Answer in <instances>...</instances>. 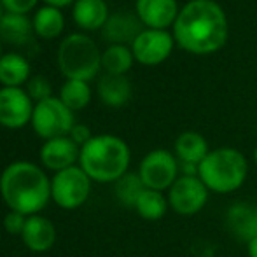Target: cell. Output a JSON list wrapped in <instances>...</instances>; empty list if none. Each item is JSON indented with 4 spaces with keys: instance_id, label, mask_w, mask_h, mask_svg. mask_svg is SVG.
Segmentation results:
<instances>
[{
    "instance_id": "f1b7e54d",
    "label": "cell",
    "mask_w": 257,
    "mask_h": 257,
    "mask_svg": "<svg viewBox=\"0 0 257 257\" xmlns=\"http://www.w3.org/2000/svg\"><path fill=\"white\" fill-rule=\"evenodd\" d=\"M6 13L13 14H28L37 7L39 0H0Z\"/></svg>"
},
{
    "instance_id": "d6986e66",
    "label": "cell",
    "mask_w": 257,
    "mask_h": 257,
    "mask_svg": "<svg viewBox=\"0 0 257 257\" xmlns=\"http://www.w3.org/2000/svg\"><path fill=\"white\" fill-rule=\"evenodd\" d=\"M210 153L208 142L201 133L198 132H182L175 139L173 144V154L179 159V163H191V165H198L206 158Z\"/></svg>"
},
{
    "instance_id": "2e32d148",
    "label": "cell",
    "mask_w": 257,
    "mask_h": 257,
    "mask_svg": "<svg viewBox=\"0 0 257 257\" xmlns=\"http://www.w3.org/2000/svg\"><path fill=\"white\" fill-rule=\"evenodd\" d=\"M21 240H23L25 247L32 252H48L53 248L54 241H56V227L48 217L41 215H30L27 217V224L21 233Z\"/></svg>"
},
{
    "instance_id": "4316f807",
    "label": "cell",
    "mask_w": 257,
    "mask_h": 257,
    "mask_svg": "<svg viewBox=\"0 0 257 257\" xmlns=\"http://www.w3.org/2000/svg\"><path fill=\"white\" fill-rule=\"evenodd\" d=\"M27 93L34 103H39L42 100H48L53 96V86L46 75H34L27 82Z\"/></svg>"
},
{
    "instance_id": "484cf974",
    "label": "cell",
    "mask_w": 257,
    "mask_h": 257,
    "mask_svg": "<svg viewBox=\"0 0 257 257\" xmlns=\"http://www.w3.org/2000/svg\"><path fill=\"white\" fill-rule=\"evenodd\" d=\"M144 189H146V186L137 172H128L114 184L115 198L119 203L128 206V208H135V203L139 201Z\"/></svg>"
},
{
    "instance_id": "4fadbf2b",
    "label": "cell",
    "mask_w": 257,
    "mask_h": 257,
    "mask_svg": "<svg viewBox=\"0 0 257 257\" xmlns=\"http://www.w3.org/2000/svg\"><path fill=\"white\" fill-rule=\"evenodd\" d=\"M226 227L238 241L250 243L257 238V205L250 201H234L226 210Z\"/></svg>"
},
{
    "instance_id": "52a82bcc",
    "label": "cell",
    "mask_w": 257,
    "mask_h": 257,
    "mask_svg": "<svg viewBox=\"0 0 257 257\" xmlns=\"http://www.w3.org/2000/svg\"><path fill=\"white\" fill-rule=\"evenodd\" d=\"M93 180L79 165L53 173L51 201L63 210H75L88 201Z\"/></svg>"
},
{
    "instance_id": "d4e9b609",
    "label": "cell",
    "mask_w": 257,
    "mask_h": 257,
    "mask_svg": "<svg viewBox=\"0 0 257 257\" xmlns=\"http://www.w3.org/2000/svg\"><path fill=\"white\" fill-rule=\"evenodd\" d=\"M58 98L67 105L72 112L82 110V108H86L89 105V102H91V88H89V82L67 79V81L61 84L60 96H58Z\"/></svg>"
},
{
    "instance_id": "836d02e7",
    "label": "cell",
    "mask_w": 257,
    "mask_h": 257,
    "mask_svg": "<svg viewBox=\"0 0 257 257\" xmlns=\"http://www.w3.org/2000/svg\"><path fill=\"white\" fill-rule=\"evenodd\" d=\"M4 14H6V13H4V6H2V2H0V20H2Z\"/></svg>"
},
{
    "instance_id": "603a6c76",
    "label": "cell",
    "mask_w": 257,
    "mask_h": 257,
    "mask_svg": "<svg viewBox=\"0 0 257 257\" xmlns=\"http://www.w3.org/2000/svg\"><path fill=\"white\" fill-rule=\"evenodd\" d=\"M133 210H135V212L139 213V217H142L144 220H151V222L161 220L170 210L166 193L147 189L146 187L144 193L140 194L139 201L135 203V208Z\"/></svg>"
},
{
    "instance_id": "7a4b0ae2",
    "label": "cell",
    "mask_w": 257,
    "mask_h": 257,
    "mask_svg": "<svg viewBox=\"0 0 257 257\" xmlns=\"http://www.w3.org/2000/svg\"><path fill=\"white\" fill-rule=\"evenodd\" d=\"M0 196L9 210L37 215L51 201V177L32 161H14L0 175Z\"/></svg>"
},
{
    "instance_id": "277c9868",
    "label": "cell",
    "mask_w": 257,
    "mask_h": 257,
    "mask_svg": "<svg viewBox=\"0 0 257 257\" xmlns=\"http://www.w3.org/2000/svg\"><path fill=\"white\" fill-rule=\"evenodd\" d=\"M248 159L234 147H217L200 163L198 177L213 194H233L245 186L248 177Z\"/></svg>"
},
{
    "instance_id": "83f0119b",
    "label": "cell",
    "mask_w": 257,
    "mask_h": 257,
    "mask_svg": "<svg viewBox=\"0 0 257 257\" xmlns=\"http://www.w3.org/2000/svg\"><path fill=\"white\" fill-rule=\"evenodd\" d=\"M27 224V215L20 212H14V210H9L4 217V229L11 234H20L23 233V227Z\"/></svg>"
},
{
    "instance_id": "7402d4cb",
    "label": "cell",
    "mask_w": 257,
    "mask_h": 257,
    "mask_svg": "<svg viewBox=\"0 0 257 257\" xmlns=\"http://www.w3.org/2000/svg\"><path fill=\"white\" fill-rule=\"evenodd\" d=\"M34 32L37 37L44 39V41H53L58 39L65 30V16L61 13V9L53 6H44L39 7L35 11L34 18Z\"/></svg>"
},
{
    "instance_id": "e575fe53",
    "label": "cell",
    "mask_w": 257,
    "mask_h": 257,
    "mask_svg": "<svg viewBox=\"0 0 257 257\" xmlns=\"http://www.w3.org/2000/svg\"><path fill=\"white\" fill-rule=\"evenodd\" d=\"M0 58H2V41H0Z\"/></svg>"
},
{
    "instance_id": "8fae6325",
    "label": "cell",
    "mask_w": 257,
    "mask_h": 257,
    "mask_svg": "<svg viewBox=\"0 0 257 257\" xmlns=\"http://www.w3.org/2000/svg\"><path fill=\"white\" fill-rule=\"evenodd\" d=\"M173 41L175 39L166 30H153V28H144L142 34L133 41L130 46L139 63L146 67H154L166 60L173 51Z\"/></svg>"
},
{
    "instance_id": "9c48e42d",
    "label": "cell",
    "mask_w": 257,
    "mask_h": 257,
    "mask_svg": "<svg viewBox=\"0 0 257 257\" xmlns=\"http://www.w3.org/2000/svg\"><path fill=\"white\" fill-rule=\"evenodd\" d=\"M210 191L200 177L180 175L172 187L166 191L170 210L180 217H194L208 203Z\"/></svg>"
},
{
    "instance_id": "e0dca14e",
    "label": "cell",
    "mask_w": 257,
    "mask_h": 257,
    "mask_svg": "<svg viewBox=\"0 0 257 257\" xmlns=\"http://www.w3.org/2000/svg\"><path fill=\"white\" fill-rule=\"evenodd\" d=\"M108 6L105 0H77L72 9L74 23L81 30H102L108 20Z\"/></svg>"
},
{
    "instance_id": "44dd1931",
    "label": "cell",
    "mask_w": 257,
    "mask_h": 257,
    "mask_svg": "<svg viewBox=\"0 0 257 257\" xmlns=\"http://www.w3.org/2000/svg\"><path fill=\"white\" fill-rule=\"evenodd\" d=\"M30 63L18 53H6L0 58V84L2 88H21L30 81Z\"/></svg>"
},
{
    "instance_id": "5bb4252c",
    "label": "cell",
    "mask_w": 257,
    "mask_h": 257,
    "mask_svg": "<svg viewBox=\"0 0 257 257\" xmlns=\"http://www.w3.org/2000/svg\"><path fill=\"white\" fill-rule=\"evenodd\" d=\"M135 9L144 27L153 30H166L173 27L180 11L177 0H137Z\"/></svg>"
},
{
    "instance_id": "30bf717a",
    "label": "cell",
    "mask_w": 257,
    "mask_h": 257,
    "mask_svg": "<svg viewBox=\"0 0 257 257\" xmlns=\"http://www.w3.org/2000/svg\"><path fill=\"white\" fill-rule=\"evenodd\" d=\"M34 100L23 88H0V126L20 130L30 124Z\"/></svg>"
},
{
    "instance_id": "d6a6232c",
    "label": "cell",
    "mask_w": 257,
    "mask_h": 257,
    "mask_svg": "<svg viewBox=\"0 0 257 257\" xmlns=\"http://www.w3.org/2000/svg\"><path fill=\"white\" fill-rule=\"evenodd\" d=\"M252 158H254V163H255V166H257V146H255V149H254V154H252Z\"/></svg>"
},
{
    "instance_id": "ac0fdd59",
    "label": "cell",
    "mask_w": 257,
    "mask_h": 257,
    "mask_svg": "<svg viewBox=\"0 0 257 257\" xmlns=\"http://www.w3.org/2000/svg\"><path fill=\"white\" fill-rule=\"evenodd\" d=\"M96 93H98L100 102L107 107L119 108L124 107L132 98V82L126 75H110L105 74L98 81L96 86Z\"/></svg>"
},
{
    "instance_id": "ba28073f",
    "label": "cell",
    "mask_w": 257,
    "mask_h": 257,
    "mask_svg": "<svg viewBox=\"0 0 257 257\" xmlns=\"http://www.w3.org/2000/svg\"><path fill=\"white\" fill-rule=\"evenodd\" d=\"M137 173L147 189L166 193L180 177L179 159L172 151L154 149L142 158Z\"/></svg>"
},
{
    "instance_id": "3957f363",
    "label": "cell",
    "mask_w": 257,
    "mask_h": 257,
    "mask_svg": "<svg viewBox=\"0 0 257 257\" xmlns=\"http://www.w3.org/2000/svg\"><path fill=\"white\" fill-rule=\"evenodd\" d=\"M132 151L121 137L93 135L88 144L81 147L79 166L86 175L98 184H115L130 172Z\"/></svg>"
},
{
    "instance_id": "1f68e13d",
    "label": "cell",
    "mask_w": 257,
    "mask_h": 257,
    "mask_svg": "<svg viewBox=\"0 0 257 257\" xmlns=\"http://www.w3.org/2000/svg\"><path fill=\"white\" fill-rule=\"evenodd\" d=\"M247 255L248 257H257V238L247 243Z\"/></svg>"
},
{
    "instance_id": "6da1fadb",
    "label": "cell",
    "mask_w": 257,
    "mask_h": 257,
    "mask_svg": "<svg viewBox=\"0 0 257 257\" xmlns=\"http://www.w3.org/2000/svg\"><path fill=\"white\" fill-rule=\"evenodd\" d=\"M229 35L226 13L213 0H191L179 11L173 39L191 54H212L224 48Z\"/></svg>"
},
{
    "instance_id": "5b68a950",
    "label": "cell",
    "mask_w": 257,
    "mask_h": 257,
    "mask_svg": "<svg viewBox=\"0 0 257 257\" xmlns=\"http://www.w3.org/2000/svg\"><path fill=\"white\" fill-rule=\"evenodd\" d=\"M58 67L65 79L89 82L102 68V51L86 34H70L58 46Z\"/></svg>"
},
{
    "instance_id": "4dcf8cb0",
    "label": "cell",
    "mask_w": 257,
    "mask_h": 257,
    "mask_svg": "<svg viewBox=\"0 0 257 257\" xmlns=\"http://www.w3.org/2000/svg\"><path fill=\"white\" fill-rule=\"evenodd\" d=\"M46 6H53V7H58V9H63V7L70 6V4H75L77 0H44Z\"/></svg>"
},
{
    "instance_id": "7c38bea8",
    "label": "cell",
    "mask_w": 257,
    "mask_h": 257,
    "mask_svg": "<svg viewBox=\"0 0 257 257\" xmlns=\"http://www.w3.org/2000/svg\"><path fill=\"white\" fill-rule=\"evenodd\" d=\"M79 156H81V147L70 137L46 140L41 147V163L44 168L54 173L79 165Z\"/></svg>"
},
{
    "instance_id": "ffe728a7",
    "label": "cell",
    "mask_w": 257,
    "mask_h": 257,
    "mask_svg": "<svg viewBox=\"0 0 257 257\" xmlns=\"http://www.w3.org/2000/svg\"><path fill=\"white\" fill-rule=\"evenodd\" d=\"M34 34V23L27 14L6 13L0 20V41L6 44L27 46Z\"/></svg>"
},
{
    "instance_id": "9a60e30c",
    "label": "cell",
    "mask_w": 257,
    "mask_h": 257,
    "mask_svg": "<svg viewBox=\"0 0 257 257\" xmlns=\"http://www.w3.org/2000/svg\"><path fill=\"white\" fill-rule=\"evenodd\" d=\"M142 21L139 20L137 13H128V11H117L110 14L102 28V35L107 42L119 46H132L133 41L142 34L144 30Z\"/></svg>"
},
{
    "instance_id": "8992f818",
    "label": "cell",
    "mask_w": 257,
    "mask_h": 257,
    "mask_svg": "<svg viewBox=\"0 0 257 257\" xmlns=\"http://www.w3.org/2000/svg\"><path fill=\"white\" fill-rule=\"evenodd\" d=\"M32 130L42 140H51L58 137H68L75 124L74 112L61 102L58 96L35 103L32 114Z\"/></svg>"
},
{
    "instance_id": "cb8c5ba5",
    "label": "cell",
    "mask_w": 257,
    "mask_h": 257,
    "mask_svg": "<svg viewBox=\"0 0 257 257\" xmlns=\"http://www.w3.org/2000/svg\"><path fill=\"white\" fill-rule=\"evenodd\" d=\"M133 53L128 46L110 44L102 53V68L105 74L110 75H126L133 67Z\"/></svg>"
},
{
    "instance_id": "f546056e",
    "label": "cell",
    "mask_w": 257,
    "mask_h": 257,
    "mask_svg": "<svg viewBox=\"0 0 257 257\" xmlns=\"http://www.w3.org/2000/svg\"><path fill=\"white\" fill-rule=\"evenodd\" d=\"M68 137H70V139L74 140L79 147H82L84 144H88L89 140L93 139V133H91V130H89V126L82 124V122H81V124H79V122H75Z\"/></svg>"
}]
</instances>
